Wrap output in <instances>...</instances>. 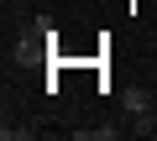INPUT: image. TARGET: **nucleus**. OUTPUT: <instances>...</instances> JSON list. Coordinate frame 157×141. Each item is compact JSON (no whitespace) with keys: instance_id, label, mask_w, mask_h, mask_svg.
Masks as SVG:
<instances>
[{"instance_id":"4","label":"nucleus","mask_w":157,"mask_h":141,"mask_svg":"<svg viewBox=\"0 0 157 141\" xmlns=\"http://www.w3.org/2000/svg\"><path fill=\"white\" fill-rule=\"evenodd\" d=\"M37 125H6V141H32Z\"/></svg>"},{"instance_id":"3","label":"nucleus","mask_w":157,"mask_h":141,"mask_svg":"<svg viewBox=\"0 0 157 141\" xmlns=\"http://www.w3.org/2000/svg\"><path fill=\"white\" fill-rule=\"evenodd\" d=\"M121 136V125H78L73 131V141H115Z\"/></svg>"},{"instance_id":"2","label":"nucleus","mask_w":157,"mask_h":141,"mask_svg":"<svg viewBox=\"0 0 157 141\" xmlns=\"http://www.w3.org/2000/svg\"><path fill=\"white\" fill-rule=\"evenodd\" d=\"M152 99H157V94H152V89H136V84H131V89L121 94V105H126L131 115H141V110H152Z\"/></svg>"},{"instance_id":"1","label":"nucleus","mask_w":157,"mask_h":141,"mask_svg":"<svg viewBox=\"0 0 157 141\" xmlns=\"http://www.w3.org/2000/svg\"><path fill=\"white\" fill-rule=\"evenodd\" d=\"M47 37H52V21H47V16H37V21L26 26V37L16 42V52H11V58H16L21 68H32V63H42V52H47L42 42H47Z\"/></svg>"}]
</instances>
